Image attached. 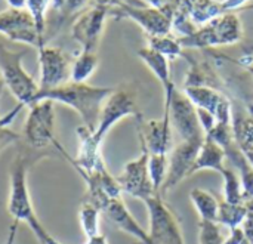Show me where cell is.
I'll return each instance as SVG.
<instances>
[{"label": "cell", "mask_w": 253, "mask_h": 244, "mask_svg": "<svg viewBox=\"0 0 253 244\" xmlns=\"http://www.w3.org/2000/svg\"><path fill=\"white\" fill-rule=\"evenodd\" d=\"M30 163L31 159L24 153H18L12 162V166L9 169V196L6 206L7 213L12 216L13 221L27 224L40 244H64L49 234V231L42 225L36 215L27 181Z\"/></svg>", "instance_id": "1"}, {"label": "cell", "mask_w": 253, "mask_h": 244, "mask_svg": "<svg viewBox=\"0 0 253 244\" xmlns=\"http://www.w3.org/2000/svg\"><path fill=\"white\" fill-rule=\"evenodd\" d=\"M113 90V87L92 86L89 83H76L70 80L58 87L39 90L34 104L40 101H52L53 104L67 105L80 116L83 126L95 132L104 101Z\"/></svg>", "instance_id": "2"}, {"label": "cell", "mask_w": 253, "mask_h": 244, "mask_svg": "<svg viewBox=\"0 0 253 244\" xmlns=\"http://www.w3.org/2000/svg\"><path fill=\"white\" fill-rule=\"evenodd\" d=\"M243 39V24L237 13H222L208 24L197 28V31L188 37H181L179 44L182 49H202L236 44Z\"/></svg>", "instance_id": "3"}, {"label": "cell", "mask_w": 253, "mask_h": 244, "mask_svg": "<svg viewBox=\"0 0 253 244\" xmlns=\"http://www.w3.org/2000/svg\"><path fill=\"white\" fill-rule=\"evenodd\" d=\"M25 50H13L0 40V77L4 87L13 95L21 107L34 105L39 93V83L27 73L22 65Z\"/></svg>", "instance_id": "4"}, {"label": "cell", "mask_w": 253, "mask_h": 244, "mask_svg": "<svg viewBox=\"0 0 253 244\" xmlns=\"http://www.w3.org/2000/svg\"><path fill=\"white\" fill-rule=\"evenodd\" d=\"M28 147L36 151L55 147V104L52 101H40L28 108L24 126V135Z\"/></svg>", "instance_id": "5"}, {"label": "cell", "mask_w": 253, "mask_h": 244, "mask_svg": "<svg viewBox=\"0 0 253 244\" xmlns=\"http://www.w3.org/2000/svg\"><path fill=\"white\" fill-rule=\"evenodd\" d=\"M132 116L136 119L142 117L136 107V95L127 89H114L101 108L98 124L93 132L95 139L102 144L104 138L120 120Z\"/></svg>", "instance_id": "6"}, {"label": "cell", "mask_w": 253, "mask_h": 244, "mask_svg": "<svg viewBox=\"0 0 253 244\" xmlns=\"http://www.w3.org/2000/svg\"><path fill=\"white\" fill-rule=\"evenodd\" d=\"M165 108L169 110L170 124L175 127L182 141L206 136L199 123L197 108L187 98L184 90L181 92L175 87L169 95H165Z\"/></svg>", "instance_id": "7"}, {"label": "cell", "mask_w": 253, "mask_h": 244, "mask_svg": "<svg viewBox=\"0 0 253 244\" xmlns=\"http://www.w3.org/2000/svg\"><path fill=\"white\" fill-rule=\"evenodd\" d=\"M108 16H110V7L96 3L76 16L71 25V37L80 44L82 50L86 52L98 50Z\"/></svg>", "instance_id": "8"}, {"label": "cell", "mask_w": 253, "mask_h": 244, "mask_svg": "<svg viewBox=\"0 0 253 244\" xmlns=\"http://www.w3.org/2000/svg\"><path fill=\"white\" fill-rule=\"evenodd\" d=\"M0 34L10 41L25 43L36 49L44 46L47 41L39 34L34 19L25 7H7L0 12Z\"/></svg>", "instance_id": "9"}, {"label": "cell", "mask_w": 253, "mask_h": 244, "mask_svg": "<svg viewBox=\"0 0 253 244\" xmlns=\"http://www.w3.org/2000/svg\"><path fill=\"white\" fill-rule=\"evenodd\" d=\"M37 53L40 67L39 90H49L70 81L73 61L68 53L61 47L47 44L39 47Z\"/></svg>", "instance_id": "10"}, {"label": "cell", "mask_w": 253, "mask_h": 244, "mask_svg": "<svg viewBox=\"0 0 253 244\" xmlns=\"http://www.w3.org/2000/svg\"><path fill=\"white\" fill-rule=\"evenodd\" d=\"M203 141H205V138L181 141V144H178L172 150L170 157H169L168 176H166V179L163 182V187L160 190V196L163 199L179 182H182L185 178L191 176V169L194 166V162L197 159V154L200 151V147H202Z\"/></svg>", "instance_id": "11"}, {"label": "cell", "mask_w": 253, "mask_h": 244, "mask_svg": "<svg viewBox=\"0 0 253 244\" xmlns=\"http://www.w3.org/2000/svg\"><path fill=\"white\" fill-rule=\"evenodd\" d=\"M110 16L116 19L129 18L136 22L147 37L153 36H168L172 31V18L168 16L163 10H159L151 6H120L110 9Z\"/></svg>", "instance_id": "12"}, {"label": "cell", "mask_w": 253, "mask_h": 244, "mask_svg": "<svg viewBox=\"0 0 253 244\" xmlns=\"http://www.w3.org/2000/svg\"><path fill=\"white\" fill-rule=\"evenodd\" d=\"M142 147V153L138 159L129 162L125 164L122 175L117 178L122 191L145 202L147 199L156 196L153 182L150 179V173H148V159H150V153L148 150L141 144Z\"/></svg>", "instance_id": "13"}, {"label": "cell", "mask_w": 253, "mask_h": 244, "mask_svg": "<svg viewBox=\"0 0 253 244\" xmlns=\"http://www.w3.org/2000/svg\"><path fill=\"white\" fill-rule=\"evenodd\" d=\"M184 93L197 108L208 110L211 114H213L216 123L231 124V119H233L231 101L218 89L209 86H191V87H184Z\"/></svg>", "instance_id": "14"}, {"label": "cell", "mask_w": 253, "mask_h": 244, "mask_svg": "<svg viewBox=\"0 0 253 244\" xmlns=\"http://www.w3.org/2000/svg\"><path fill=\"white\" fill-rule=\"evenodd\" d=\"M138 135L141 144L148 150L150 154H166L172 150V124L169 110L165 108L162 119H154L144 122L142 117L138 119Z\"/></svg>", "instance_id": "15"}, {"label": "cell", "mask_w": 253, "mask_h": 244, "mask_svg": "<svg viewBox=\"0 0 253 244\" xmlns=\"http://www.w3.org/2000/svg\"><path fill=\"white\" fill-rule=\"evenodd\" d=\"M104 215L123 233L136 239L138 244H153L148 233L136 222V219L130 215L126 204L122 199H113L104 210Z\"/></svg>", "instance_id": "16"}, {"label": "cell", "mask_w": 253, "mask_h": 244, "mask_svg": "<svg viewBox=\"0 0 253 244\" xmlns=\"http://www.w3.org/2000/svg\"><path fill=\"white\" fill-rule=\"evenodd\" d=\"M138 56L139 59L151 70V73L156 76V79L160 81L165 95H169L176 86L170 79V67H169V59L166 56H163L162 53L153 50L151 47H141L138 50Z\"/></svg>", "instance_id": "17"}, {"label": "cell", "mask_w": 253, "mask_h": 244, "mask_svg": "<svg viewBox=\"0 0 253 244\" xmlns=\"http://www.w3.org/2000/svg\"><path fill=\"white\" fill-rule=\"evenodd\" d=\"M178 7H182L191 21L199 27L208 24L222 13H227L224 10L222 1L218 0H178Z\"/></svg>", "instance_id": "18"}, {"label": "cell", "mask_w": 253, "mask_h": 244, "mask_svg": "<svg viewBox=\"0 0 253 244\" xmlns=\"http://www.w3.org/2000/svg\"><path fill=\"white\" fill-rule=\"evenodd\" d=\"M224 162H225L224 150L216 142H213L211 138L205 136V141L200 147V151H199L194 166L191 169V175H194L200 170H215V172L221 173L225 167Z\"/></svg>", "instance_id": "19"}, {"label": "cell", "mask_w": 253, "mask_h": 244, "mask_svg": "<svg viewBox=\"0 0 253 244\" xmlns=\"http://www.w3.org/2000/svg\"><path fill=\"white\" fill-rule=\"evenodd\" d=\"M190 200L200 216V221H213L216 222L218 210H219V200L203 188H194L190 193Z\"/></svg>", "instance_id": "20"}, {"label": "cell", "mask_w": 253, "mask_h": 244, "mask_svg": "<svg viewBox=\"0 0 253 244\" xmlns=\"http://www.w3.org/2000/svg\"><path fill=\"white\" fill-rule=\"evenodd\" d=\"M98 65H99V58L96 52L80 50L79 55H76L73 59L70 80L76 83H87V80L96 71Z\"/></svg>", "instance_id": "21"}, {"label": "cell", "mask_w": 253, "mask_h": 244, "mask_svg": "<svg viewBox=\"0 0 253 244\" xmlns=\"http://www.w3.org/2000/svg\"><path fill=\"white\" fill-rule=\"evenodd\" d=\"M185 59L190 62V70L185 76V83L184 87H191V86H209V87H218L216 80H213L216 76L212 70V67L206 62H197L188 56Z\"/></svg>", "instance_id": "22"}, {"label": "cell", "mask_w": 253, "mask_h": 244, "mask_svg": "<svg viewBox=\"0 0 253 244\" xmlns=\"http://www.w3.org/2000/svg\"><path fill=\"white\" fill-rule=\"evenodd\" d=\"M246 213L248 210H246L245 203L231 204L222 199L219 200V210H218L216 222L221 225H225L227 228H230V231H233L242 227V224L246 219Z\"/></svg>", "instance_id": "23"}, {"label": "cell", "mask_w": 253, "mask_h": 244, "mask_svg": "<svg viewBox=\"0 0 253 244\" xmlns=\"http://www.w3.org/2000/svg\"><path fill=\"white\" fill-rule=\"evenodd\" d=\"M101 213L102 212L92 203L84 202V200L82 202L80 209H79V221H80V227L86 239H90L101 233V228H99Z\"/></svg>", "instance_id": "24"}, {"label": "cell", "mask_w": 253, "mask_h": 244, "mask_svg": "<svg viewBox=\"0 0 253 244\" xmlns=\"http://www.w3.org/2000/svg\"><path fill=\"white\" fill-rule=\"evenodd\" d=\"M147 39H148V47L162 53L169 61H173L184 55V49L179 44L178 37L168 34V36H153V37H147Z\"/></svg>", "instance_id": "25"}, {"label": "cell", "mask_w": 253, "mask_h": 244, "mask_svg": "<svg viewBox=\"0 0 253 244\" xmlns=\"http://www.w3.org/2000/svg\"><path fill=\"white\" fill-rule=\"evenodd\" d=\"M224 178V200L231 204H240L243 203V190H242V181L237 175L236 169L233 166L224 167L221 172Z\"/></svg>", "instance_id": "26"}, {"label": "cell", "mask_w": 253, "mask_h": 244, "mask_svg": "<svg viewBox=\"0 0 253 244\" xmlns=\"http://www.w3.org/2000/svg\"><path fill=\"white\" fill-rule=\"evenodd\" d=\"M22 108L24 107H21L18 104L13 110H10L7 114H4V116L0 117V154L4 151V148L13 145L16 142H19L21 138H22V135H19L18 132H15L13 129H10V124L13 123L15 117L18 116V113Z\"/></svg>", "instance_id": "27"}, {"label": "cell", "mask_w": 253, "mask_h": 244, "mask_svg": "<svg viewBox=\"0 0 253 244\" xmlns=\"http://www.w3.org/2000/svg\"><path fill=\"white\" fill-rule=\"evenodd\" d=\"M168 167H169V159L166 154H150L148 173L156 194H160L163 182L168 176Z\"/></svg>", "instance_id": "28"}, {"label": "cell", "mask_w": 253, "mask_h": 244, "mask_svg": "<svg viewBox=\"0 0 253 244\" xmlns=\"http://www.w3.org/2000/svg\"><path fill=\"white\" fill-rule=\"evenodd\" d=\"M49 7H52V0H25V9L33 16L39 34L46 40V15Z\"/></svg>", "instance_id": "29"}, {"label": "cell", "mask_w": 253, "mask_h": 244, "mask_svg": "<svg viewBox=\"0 0 253 244\" xmlns=\"http://www.w3.org/2000/svg\"><path fill=\"white\" fill-rule=\"evenodd\" d=\"M219 224L213 221H200L199 222V243L200 244H225Z\"/></svg>", "instance_id": "30"}, {"label": "cell", "mask_w": 253, "mask_h": 244, "mask_svg": "<svg viewBox=\"0 0 253 244\" xmlns=\"http://www.w3.org/2000/svg\"><path fill=\"white\" fill-rule=\"evenodd\" d=\"M172 31H175L178 34V39L188 37L197 31L196 24L191 21V18L182 7H176L175 13L172 16Z\"/></svg>", "instance_id": "31"}, {"label": "cell", "mask_w": 253, "mask_h": 244, "mask_svg": "<svg viewBox=\"0 0 253 244\" xmlns=\"http://www.w3.org/2000/svg\"><path fill=\"white\" fill-rule=\"evenodd\" d=\"M89 0H52V7L59 10L61 19L65 21L67 18H71L77 15Z\"/></svg>", "instance_id": "32"}, {"label": "cell", "mask_w": 253, "mask_h": 244, "mask_svg": "<svg viewBox=\"0 0 253 244\" xmlns=\"http://www.w3.org/2000/svg\"><path fill=\"white\" fill-rule=\"evenodd\" d=\"M245 206H246V219L245 222L242 224V231H243V236L245 239L249 242L251 244H253V199H249V200H245L243 202Z\"/></svg>", "instance_id": "33"}, {"label": "cell", "mask_w": 253, "mask_h": 244, "mask_svg": "<svg viewBox=\"0 0 253 244\" xmlns=\"http://www.w3.org/2000/svg\"><path fill=\"white\" fill-rule=\"evenodd\" d=\"M148 6L156 7L159 10H163L168 16H173L176 7H178V0H144Z\"/></svg>", "instance_id": "34"}, {"label": "cell", "mask_w": 253, "mask_h": 244, "mask_svg": "<svg viewBox=\"0 0 253 244\" xmlns=\"http://www.w3.org/2000/svg\"><path fill=\"white\" fill-rule=\"evenodd\" d=\"M197 108V107H196ZM197 117H199V123L205 132V135H208L215 126H216V119L213 114H211L208 110H203V108H197Z\"/></svg>", "instance_id": "35"}, {"label": "cell", "mask_w": 253, "mask_h": 244, "mask_svg": "<svg viewBox=\"0 0 253 244\" xmlns=\"http://www.w3.org/2000/svg\"><path fill=\"white\" fill-rule=\"evenodd\" d=\"M251 0H222V6L225 12H234L237 9H242L246 6Z\"/></svg>", "instance_id": "36"}, {"label": "cell", "mask_w": 253, "mask_h": 244, "mask_svg": "<svg viewBox=\"0 0 253 244\" xmlns=\"http://www.w3.org/2000/svg\"><path fill=\"white\" fill-rule=\"evenodd\" d=\"M18 225H19V222H18V221H13V219H12V224H10V227H9L7 239H6L4 244H15V239H16V231H18Z\"/></svg>", "instance_id": "37"}, {"label": "cell", "mask_w": 253, "mask_h": 244, "mask_svg": "<svg viewBox=\"0 0 253 244\" xmlns=\"http://www.w3.org/2000/svg\"><path fill=\"white\" fill-rule=\"evenodd\" d=\"M86 244H108V240L104 234H96L90 239H86Z\"/></svg>", "instance_id": "38"}, {"label": "cell", "mask_w": 253, "mask_h": 244, "mask_svg": "<svg viewBox=\"0 0 253 244\" xmlns=\"http://www.w3.org/2000/svg\"><path fill=\"white\" fill-rule=\"evenodd\" d=\"M9 7H16V9H24L25 7V0H4Z\"/></svg>", "instance_id": "39"}, {"label": "cell", "mask_w": 253, "mask_h": 244, "mask_svg": "<svg viewBox=\"0 0 253 244\" xmlns=\"http://www.w3.org/2000/svg\"><path fill=\"white\" fill-rule=\"evenodd\" d=\"M246 70H248V71L251 73V76L253 77V64H252V65H249V67H246Z\"/></svg>", "instance_id": "40"}, {"label": "cell", "mask_w": 253, "mask_h": 244, "mask_svg": "<svg viewBox=\"0 0 253 244\" xmlns=\"http://www.w3.org/2000/svg\"><path fill=\"white\" fill-rule=\"evenodd\" d=\"M3 87H4V83H3V80H1V77H0V96H1V90H3Z\"/></svg>", "instance_id": "41"}, {"label": "cell", "mask_w": 253, "mask_h": 244, "mask_svg": "<svg viewBox=\"0 0 253 244\" xmlns=\"http://www.w3.org/2000/svg\"><path fill=\"white\" fill-rule=\"evenodd\" d=\"M239 244H251V243H249V242H248V240H246V239L243 237V239H242V242H240Z\"/></svg>", "instance_id": "42"}, {"label": "cell", "mask_w": 253, "mask_h": 244, "mask_svg": "<svg viewBox=\"0 0 253 244\" xmlns=\"http://www.w3.org/2000/svg\"><path fill=\"white\" fill-rule=\"evenodd\" d=\"M245 9H253V3H252V4H249L248 7H245Z\"/></svg>", "instance_id": "43"}]
</instances>
